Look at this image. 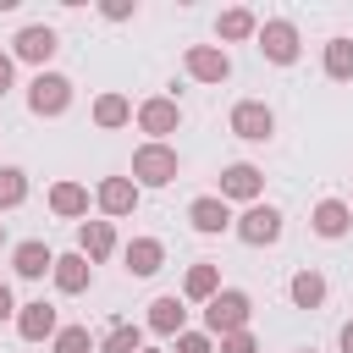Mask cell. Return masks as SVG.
<instances>
[{
  "mask_svg": "<svg viewBox=\"0 0 353 353\" xmlns=\"http://www.w3.org/2000/svg\"><path fill=\"white\" fill-rule=\"evenodd\" d=\"M138 353H160V347H138Z\"/></svg>",
  "mask_w": 353,
  "mask_h": 353,
  "instance_id": "d590c367",
  "label": "cell"
},
{
  "mask_svg": "<svg viewBox=\"0 0 353 353\" xmlns=\"http://www.w3.org/2000/svg\"><path fill=\"white\" fill-rule=\"evenodd\" d=\"M347 210H353V204H347Z\"/></svg>",
  "mask_w": 353,
  "mask_h": 353,
  "instance_id": "74e56055",
  "label": "cell"
},
{
  "mask_svg": "<svg viewBox=\"0 0 353 353\" xmlns=\"http://www.w3.org/2000/svg\"><path fill=\"white\" fill-rule=\"evenodd\" d=\"M254 33H259V17H254L248 6H232V11L215 17V39H221V50H226V44H243V39H254Z\"/></svg>",
  "mask_w": 353,
  "mask_h": 353,
  "instance_id": "7402d4cb",
  "label": "cell"
},
{
  "mask_svg": "<svg viewBox=\"0 0 353 353\" xmlns=\"http://www.w3.org/2000/svg\"><path fill=\"white\" fill-rule=\"evenodd\" d=\"M88 204H94V193H88L83 182H55V188H50V210H55L61 221H88Z\"/></svg>",
  "mask_w": 353,
  "mask_h": 353,
  "instance_id": "ac0fdd59",
  "label": "cell"
},
{
  "mask_svg": "<svg viewBox=\"0 0 353 353\" xmlns=\"http://www.w3.org/2000/svg\"><path fill=\"white\" fill-rule=\"evenodd\" d=\"M248 314H254V298H248L243 287H221V292L204 303V331H210V336L248 331Z\"/></svg>",
  "mask_w": 353,
  "mask_h": 353,
  "instance_id": "7a4b0ae2",
  "label": "cell"
},
{
  "mask_svg": "<svg viewBox=\"0 0 353 353\" xmlns=\"http://www.w3.org/2000/svg\"><path fill=\"white\" fill-rule=\"evenodd\" d=\"M182 66H188L193 83H226V77H232V55H226L221 44H188Z\"/></svg>",
  "mask_w": 353,
  "mask_h": 353,
  "instance_id": "30bf717a",
  "label": "cell"
},
{
  "mask_svg": "<svg viewBox=\"0 0 353 353\" xmlns=\"http://www.w3.org/2000/svg\"><path fill=\"white\" fill-rule=\"evenodd\" d=\"M226 127H232V138H243V143H270V132H276V110H270L265 99H237L232 116H226Z\"/></svg>",
  "mask_w": 353,
  "mask_h": 353,
  "instance_id": "52a82bcc",
  "label": "cell"
},
{
  "mask_svg": "<svg viewBox=\"0 0 353 353\" xmlns=\"http://www.w3.org/2000/svg\"><path fill=\"white\" fill-rule=\"evenodd\" d=\"M0 320H17V298H11L6 281H0Z\"/></svg>",
  "mask_w": 353,
  "mask_h": 353,
  "instance_id": "d6a6232c",
  "label": "cell"
},
{
  "mask_svg": "<svg viewBox=\"0 0 353 353\" xmlns=\"http://www.w3.org/2000/svg\"><path fill=\"white\" fill-rule=\"evenodd\" d=\"M50 353H99V342L88 336V325H61L50 336Z\"/></svg>",
  "mask_w": 353,
  "mask_h": 353,
  "instance_id": "484cf974",
  "label": "cell"
},
{
  "mask_svg": "<svg viewBox=\"0 0 353 353\" xmlns=\"http://www.w3.org/2000/svg\"><path fill=\"white\" fill-rule=\"evenodd\" d=\"M55 50H61V33H55L50 22H28V28H17V39H11V61H28V66H39V72H50Z\"/></svg>",
  "mask_w": 353,
  "mask_h": 353,
  "instance_id": "5b68a950",
  "label": "cell"
},
{
  "mask_svg": "<svg viewBox=\"0 0 353 353\" xmlns=\"http://www.w3.org/2000/svg\"><path fill=\"white\" fill-rule=\"evenodd\" d=\"M50 265H55V254H50L39 237H28V243H17V248H11V270H17L22 281H39V276H50Z\"/></svg>",
  "mask_w": 353,
  "mask_h": 353,
  "instance_id": "d6986e66",
  "label": "cell"
},
{
  "mask_svg": "<svg viewBox=\"0 0 353 353\" xmlns=\"http://www.w3.org/2000/svg\"><path fill=\"white\" fill-rule=\"evenodd\" d=\"M325 77L331 83H353V39L347 33L325 39Z\"/></svg>",
  "mask_w": 353,
  "mask_h": 353,
  "instance_id": "d4e9b609",
  "label": "cell"
},
{
  "mask_svg": "<svg viewBox=\"0 0 353 353\" xmlns=\"http://www.w3.org/2000/svg\"><path fill=\"white\" fill-rule=\"evenodd\" d=\"M127 121H132V99H127V94H116V88H105V94L94 99V127L116 132V127H127Z\"/></svg>",
  "mask_w": 353,
  "mask_h": 353,
  "instance_id": "603a6c76",
  "label": "cell"
},
{
  "mask_svg": "<svg viewBox=\"0 0 353 353\" xmlns=\"http://www.w3.org/2000/svg\"><path fill=\"white\" fill-rule=\"evenodd\" d=\"M143 347V325H110L99 336V353H138Z\"/></svg>",
  "mask_w": 353,
  "mask_h": 353,
  "instance_id": "83f0119b",
  "label": "cell"
},
{
  "mask_svg": "<svg viewBox=\"0 0 353 353\" xmlns=\"http://www.w3.org/2000/svg\"><path fill=\"white\" fill-rule=\"evenodd\" d=\"M94 204H99L105 221H127V215L138 210V182H132V176H105V182L94 188Z\"/></svg>",
  "mask_w": 353,
  "mask_h": 353,
  "instance_id": "8fae6325",
  "label": "cell"
},
{
  "mask_svg": "<svg viewBox=\"0 0 353 353\" xmlns=\"http://www.w3.org/2000/svg\"><path fill=\"white\" fill-rule=\"evenodd\" d=\"M77 254H83L88 265L110 259V254H116V226H110V221H77Z\"/></svg>",
  "mask_w": 353,
  "mask_h": 353,
  "instance_id": "e0dca14e",
  "label": "cell"
},
{
  "mask_svg": "<svg viewBox=\"0 0 353 353\" xmlns=\"http://www.w3.org/2000/svg\"><path fill=\"white\" fill-rule=\"evenodd\" d=\"M28 204V171L22 165H0V210Z\"/></svg>",
  "mask_w": 353,
  "mask_h": 353,
  "instance_id": "4316f807",
  "label": "cell"
},
{
  "mask_svg": "<svg viewBox=\"0 0 353 353\" xmlns=\"http://www.w3.org/2000/svg\"><path fill=\"white\" fill-rule=\"evenodd\" d=\"M336 342H342V353H353V320H347V325L336 331Z\"/></svg>",
  "mask_w": 353,
  "mask_h": 353,
  "instance_id": "836d02e7",
  "label": "cell"
},
{
  "mask_svg": "<svg viewBox=\"0 0 353 353\" xmlns=\"http://www.w3.org/2000/svg\"><path fill=\"white\" fill-rule=\"evenodd\" d=\"M188 226L204 232V237H221V232H232V204L215 199V193H199V199L188 204Z\"/></svg>",
  "mask_w": 353,
  "mask_h": 353,
  "instance_id": "7c38bea8",
  "label": "cell"
},
{
  "mask_svg": "<svg viewBox=\"0 0 353 353\" xmlns=\"http://www.w3.org/2000/svg\"><path fill=\"white\" fill-rule=\"evenodd\" d=\"M259 193H265V171L259 165H248V160H232L226 171H221V193L215 199H226V204H259Z\"/></svg>",
  "mask_w": 353,
  "mask_h": 353,
  "instance_id": "9c48e42d",
  "label": "cell"
},
{
  "mask_svg": "<svg viewBox=\"0 0 353 353\" xmlns=\"http://www.w3.org/2000/svg\"><path fill=\"white\" fill-rule=\"evenodd\" d=\"M215 292H221V265H210V259L188 265V276H182V303H210Z\"/></svg>",
  "mask_w": 353,
  "mask_h": 353,
  "instance_id": "44dd1931",
  "label": "cell"
},
{
  "mask_svg": "<svg viewBox=\"0 0 353 353\" xmlns=\"http://www.w3.org/2000/svg\"><path fill=\"white\" fill-rule=\"evenodd\" d=\"M0 248H6V221H0Z\"/></svg>",
  "mask_w": 353,
  "mask_h": 353,
  "instance_id": "e575fe53",
  "label": "cell"
},
{
  "mask_svg": "<svg viewBox=\"0 0 353 353\" xmlns=\"http://www.w3.org/2000/svg\"><path fill=\"white\" fill-rule=\"evenodd\" d=\"M309 226H314V237L336 243V237H347V232H353V210H347L342 199H320V204L309 210Z\"/></svg>",
  "mask_w": 353,
  "mask_h": 353,
  "instance_id": "2e32d148",
  "label": "cell"
},
{
  "mask_svg": "<svg viewBox=\"0 0 353 353\" xmlns=\"http://www.w3.org/2000/svg\"><path fill=\"white\" fill-rule=\"evenodd\" d=\"M287 298H292V309H320V303H325V276L303 265V270L287 281Z\"/></svg>",
  "mask_w": 353,
  "mask_h": 353,
  "instance_id": "cb8c5ba5",
  "label": "cell"
},
{
  "mask_svg": "<svg viewBox=\"0 0 353 353\" xmlns=\"http://www.w3.org/2000/svg\"><path fill=\"white\" fill-rule=\"evenodd\" d=\"M298 353H314V347H298Z\"/></svg>",
  "mask_w": 353,
  "mask_h": 353,
  "instance_id": "8d00e7d4",
  "label": "cell"
},
{
  "mask_svg": "<svg viewBox=\"0 0 353 353\" xmlns=\"http://www.w3.org/2000/svg\"><path fill=\"white\" fill-rule=\"evenodd\" d=\"M55 331H61V314H55L44 298L17 303V336H22V342H50Z\"/></svg>",
  "mask_w": 353,
  "mask_h": 353,
  "instance_id": "5bb4252c",
  "label": "cell"
},
{
  "mask_svg": "<svg viewBox=\"0 0 353 353\" xmlns=\"http://www.w3.org/2000/svg\"><path fill=\"white\" fill-rule=\"evenodd\" d=\"M215 353H259L254 331H232V336H215Z\"/></svg>",
  "mask_w": 353,
  "mask_h": 353,
  "instance_id": "f546056e",
  "label": "cell"
},
{
  "mask_svg": "<svg viewBox=\"0 0 353 353\" xmlns=\"http://www.w3.org/2000/svg\"><path fill=\"white\" fill-rule=\"evenodd\" d=\"M176 171H182V154L171 149V143H138L132 149V182H138V193L143 188H171L176 182Z\"/></svg>",
  "mask_w": 353,
  "mask_h": 353,
  "instance_id": "6da1fadb",
  "label": "cell"
},
{
  "mask_svg": "<svg viewBox=\"0 0 353 353\" xmlns=\"http://www.w3.org/2000/svg\"><path fill=\"white\" fill-rule=\"evenodd\" d=\"M28 110H33V116H66V110H72V77H61V72H33V83H28Z\"/></svg>",
  "mask_w": 353,
  "mask_h": 353,
  "instance_id": "8992f818",
  "label": "cell"
},
{
  "mask_svg": "<svg viewBox=\"0 0 353 353\" xmlns=\"http://www.w3.org/2000/svg\"><path fill=\"white\" fill-rule=\"evenodd\" d=\"M176 347L171 353H215V336L210 331H182V336H171Z\"/></svg>",
  "mask_w": 353,
  "mask_h": 353,
  "instance_id": "f1b7e54d",
  "label": "cell"
},
{
  "mask_svg": "<svg viewBox=\"0 0 353 353\" xmlns=\"http://www.w3.org/2000/svg\"><path fill=\"white\" fill-rule=\"evenodd\" d=\"M121 259H127V276H154V270L165 265V243H160V237H132V243L121 248Z\"/></svg>",
  "mask_w": 353,
  "mask_h": 353,
  "instance_id": "ffe728a7",
  "label": "cell"
},
{
  "mask_svg": "<svg viewBox=\"0 0 353 353\" xmlns=\"http://www.w3.org/2000/svg\"><path fill=\"white\" fill-rule=\"evenodd\" d=\"M50 281H55V292H66V298H77V292H88V281H94V265L72 248V254H55V265H50Z\"/></svg>",
  "mask_w": 353,
  "mask_h": 353,
  "instance_id": "9a60e30c",
  "label": "cell"
},
{
  "mask_svg": "<svg viewBox=\"0 0 353 353\" xmlns=\"http://www.w3.org/2000/svg\"><path fill=\"white\" fill-rule=\"evenodd\" d=\"M232 232H237V243H248V248H276L281 232H287V221H281L276 204H248L243 215H232Z\"/></svg>",
  "mask_w": 353,
  "mask_h": 353,
  "instance_id": "3957f363",
  "label": "cell"
},
{
  "mask_svg": "<svg viewBox=\"0 0 353 353\" xmlns=\"http://www.w3.org/2000/svg\"><path fill=\"white\" fill-rule=\"evenodd\" d=\"M143 331H154V336H182V331H188V303H182L176 292H160V298L149 303V314H143Z\"/></svg>",
  "mask_w": 353,
  "mask_h": 353,
  "instance_id": "4fadbf2b",
  "label": "cell"
},
{
  "mask_svg": "<svg viewBox=\"0 0 353 353\" xmlns=\"http://www.w3.org/2000/svg\"><path fill=\"white\" fill-rule=\"evenodd\" d=\"M132 121H138V132H149V143H165V138L182 127V105H176L171 94H154V99H143V105L132 110Z\"/></svg>",
  "mask_w": 353,
  "mask_h": 353,
  "instance_id": "ba28073f",
  "label": "cell"
},
{
  "mask_svg": "<svg viewBox=\"0 0 353 353\" xmlns=\"http://www.w3.org/2000/svg\"><path fill=\"white\" fill-rule=\"evenodd\" d=\"M11 83H17V61H11V50H0V99L11 94Z\"/></svg>",
  "mask_w": 353,
  "mask_h": 353,
  "instance_id": "1f68e13d",
  "label": "cell"
},
{
  "mask_svg": "<svg viewBox=\"0 0 353 353\" xmlns=\"http://www.w3.org/2000/svg\"><path fill=\"white\" fill-rule=\"evenodd\" d=\"M254 44H259V55H265L270 66H292V61L303 55V33H298V22H287V17H270V22H259Z\"/></svg>",
  "mask_w": 353,
  "mask_h": 353,
  "instance_id": "277c9868",
  "label": "cell"
},
{
  "mask_svg": "<svg viewBox=\"0 0 353 353\" xmlns=\"http://www.w3.org/2000/svg\"><path fill=\"white\" fill-rule=\"evenodd\" d=\"M99 17L105 22H127V17H138V0H99Z\"/></svg>",
  "mask_w": 353,
  "mask_h": 353,
  "instance_id": "4dcf8cb0",
  "label": "cell"
}]
</instances>
